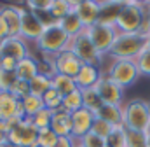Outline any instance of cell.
I'll use <instances>...</instances> for the list:
<instances>
[{
  "label": "cell",
  "instance_id": "37",
  "mask_svg": "<svg viewBox=\"0 0 150 147\" xmlns=\"http://www.w3.org/2000/svg\"><path fill=\"white\" fill-rule=\"evenodd\" d=\"M112 130H113L112 124H108L107 121H103V119H98V117H96V119H94V124H93V130H91V131H93L94 135H98L100 138H103V140H105V138H107V137L112 133Z\"/></svg>",
  "mask_w": 150,
  "mask_h": 147
},
{
  "label": "cell",
  "instance_id": "22",
  "mask_svg": "<svg viewBox=\"0 0 150 147\" xmlns=\"http://www.w3.org/2000/svg\"><path fill=\"white\" fill-rule=\"evenodd\" d=\"M94 116L98 119L107 121L112 126H119V124H122V105H108V103H103V107L98 110Z\"/></svg>",
  "mask_w": 150,
  "mask_h": 147
},
{
  "label": "cell",
  "instance_id": "23",
  "mask_svg": "<svg viewBox=\"0 0 150 147\" xmlns=\"http://www.w3.org/2000/svg\"><path fill=\"white\" fill-rule=\"evenodd\" d=\"M80 91H82V105H84V109L96 114L103 107V100L100 98V95H98V91L94 88H86V89H80Z\"/></svg>",
  "mask_w": 150,
  "mask_h": 147
},
{
  "label": "cell",
  "instance_id": "35",
  "mask_svg": "<svg viewBox=\"0 0 150 147\" xmlns=\"http://www.w3.org/2000/svg\"><path fill=\"white\" fill-rule=\"evenodd\" d=\"M58 140V135L51 130V128H45V130H40L38 131V138H37V147H52Z\"/></svg>",
  "mask_w": 150,
  "mask_h": 147
},
{
  "label": "cell",
  "instance_id": "14",
  "mask_svg": "<svg viewBox=\"0 0 150 147\" xmlns=\"http://www.w3.org/2000/svg\"><path fill=\"white\" fill-rule=\"evenodd\" d=\"M124 4H126V0H107V2H100L98 25L115 28V23L119 19V14H120Z\"/></svg>",
  "mask_w": 150,
  "mask_h": 147
},
{
  "label": "cell",
  "instance_id": "24",
  "mask_svg": "<svg viewBox=\"0 0 150 147\" xmlns=\"http://www.w3.org/2000/svg\"><path fill=\"white\" fill-rule=\"evenodd\" d=\"M19 102H21V107H23V112H25V117L26 119H32L37 112H40L42 109H45L42 96L32 95V93L28 96H25L23 100H19Z\"/></svg>",
  "mask_w": 150,
  "mask_h": 147
},
{
  "label": "cell",
  "instance_id": "7",
  "mask_svg": "<svg viewBox=\"0 0 150 147\" xmlns=\"http://www.w3.org/2000/svg\"><path fill=\"white\" fill-rule=\"evenodd\" d=\"M38 130L32 119H23L16 128L7 133V140L16 147H37Z\"/></svg>",
  "mask_w": 150,
  "mask_h": 147
},
{
  "label": "cell",
  "instance_id": "9",
  "mask_svg": "<svg viewBox=\"0 0 150 147\" xmlns=\"http://www.w3.org/2000/svg\"><path fill=\"white\" fill-rule=\"evenodd\" d=\"M94 89L98 91V95L103 100V103H108V105H122V102H124V89L120 86H117L105 72L100 77V81L96 82Z\"/></svg>",
  "mask_w": 150,
  "mask_h": 147
},
{
  "label": "cell",
  "instance_id": "1",
  "mask_svg": "<svg viewBox=\"0 0 150 147\" xmlns=\"http://www.w3.org/2000/svg\"><path fill=\"white\" fill-rule=\"evenodd\" d=\"M122 124L126 130L134 131H150V110L149 102L134 98L122 105Z\"/></svg>",
  "mask_w": 150,
  "mask_h": 147
},
{
  "label": "cell",
  "instance_id": "16",
  "mask_svg": "<svg viewBox=\"0 0 150 147\" xmlns=\"http://www.w3.org/2000/svg\"><path fill=\"white\" fill-rule=\"evenodd\" d=\"M21 11H23V7H19V5H4V7H0V18L4 19V23L9 30V37H19Z\"/></svg>",
  "mask_w": 150,
  "mask_h": 147
},
{
  "label": "cell",
  "instance_id": "32",
  "mask_svg": "<svg viewBox=\"0 0 150 147\" xmlns=\"http://www.w3.org/2000/svg\"><path fill=\"white\" fill-rule=\"evenodd\" d=\"M51 121H52V112L49 109H42L40 112H37L32 117V123L35 124V128H37L38 131L45 130V128H51Z\"/></svg>",
  "mask_w": 150,
  "mask_h": 147
},
{
  "label": "cell",
  "instance_id": "20",
  "mask_svg": "<svg viewBox=\"0 0 150 147\" xmlns=\"http://www.w3.org/2000/svg\"><path fill=\"white\" fill-rule=\"evenodd\" d=\"M16 75H18L19 81L30 82L33 77L38 75V61L32 54L26 56V58H23V60H19L18 65H16Z\"/></svg>",
  "mask_w": 150,
  "mask_h": 147
},
{
  "label": "cell",
  "instance_id": "17",
  "mask_svg": "<svg viewBox=\"0 0 150 147\" xmlns=\"http://www.w3.org/2000/svg\"><path fill=\"white\" fill-rule=\"evenodd\" d=\"M0 114L4 119H11V117H25V112L21 107V102L11 93V91H0Z\"/></svg>",
  "mask_w": 150,
  "mask_h": 147
},
{
  "label": "cell",
  "instance_id": "2",
  "mask_svg": "<svg viewBox=\"0 0 150 147\" xmlns=\"http://www.w3.org/2000/svg\"><path fill=\"white\" fill-rule=\"evenodd\" d=\"M143 23H145V2L126 0L115 23V30L120 34H140Z\"/></svg>",
  "mask_w": 150,
  "mask_h": 147
},
{
  "label": "cell",
  "instance_id": "8",
  "mask_svg": "<svg viewBox=\"0 0 150 147\" xmlns=\"http://www.w3.org/2000/svg\"><path fill=\"white\" fill-rule=\"evenodd\" d=\"M86 34L89 37V40L93 42V46L96 47V51L103 56L108 54L112 49V44L117 37V30L112 26H103V25H93L89 28H86Z\"/></svg>",
  "mask_w": 150,
  "mask_h": 147
},
{
  "label": "cell",
  "instance_id": "27",
  "mask_svg": "<svg viewBox=\"0 0 150 147\" xmlns=\"http://www.w3.org/2000/svg\"><path fill=\"white\" fill-rule=\"evenodd\" d=\"M105 147H127V135L124 124L113 126L112 133L105 138Z\"/></svg>",
  "mask_w": 150,
  "mask_h": 147
},
{
  "label": "cell",
  "instance_id": "18",
  "mask_svg": "<svg viewBox=\"0 0 150 147\" xmlns=\"http://www.w3.org/2000/svg\"><path fill=\"white\" fill-rule=\"evenodd\" d=\"M51 130L58 137H74V126H72V114L65 110H56L52 114L51 121Z\"/></svg>",
  "mask_w": 150,
  "mask_h": 147
},
{
  "label": "cell",
  "instance_id": "11",
  "mask_svg": "<svg viewBox=\"0 0 150 147\" xmlns=\"http://www.w3.org/2000/svg\"><path fill=\"white\" fill-rule=\"evenodd\" d=\"M74 12L82 21L84 28H89L98 23V14H100V2L94 0H74Z\"/></svg>",
  "mask_w": 150,
  "mask_h": 147
},
{
  "label": "cell",
  "instance_id": "6",
  "mask_svg": "<svg viewBox=\"0 0 150 147\" xmlns=\"http://www.w3.org/2000/svg\"><path fill=\"white\" fill-rule=\"evenodd\" d=\"M70 49L74 51L75 56H77L82 63H86V65H94V67L100 69L103 56L96 51V47H94L93 42L89 40V37H87V34H86V30H84L82 34L75 35L74 39L70 40Z\"/></svg>",
  "mask_w": 150,
  "mask_h": 147
},
{
  "label": "cell",
  "instance_id": "36",
  "mask_svg": "<svg viewBox=\"0 0 150 147\" xmlns=\"http://www.w3.org/2000/svg\"><path fill=\"white\" fill-rule=\"evenodd\" d=\"M16 82H18L16 72L0 70V91H12V88H14Z\"/></svg>",
  "mask_w": 150,
  "mask_h": 147
},
{
  "label": "cell",
  "instance_id": "15",
  "mask_svg": "<svg viewBox=\"0 0 150 147\" xmlns=\"http://www.w3.org/2000/svg\"><path fill=\"white\" fill-rule=\"evenodd\" d=\"M94 119L96 116L87 109H79L72 114V126H74V138L79 140L82 138L84 135H87L91 130H93V124H94Z\"/></svg>",
  "mask_w": 150,
  "mask_h": 147
},
{
  "label": "cell",
  "instance_id": "3",
  "mask_svg": "<svg viewBox=\"0 0 150 147\" xmlns=\"http://www.w3.org/2000/svg\"><path fill=\"white\" fill-rule=\"evenodd\" d=\"M147 47V39L142 34H120L117 32V37L112 44L110 56L113 60H136L138 54Z\"/></svg>",
  "mask_w": 150,
  "mask_h": 147
},
{
  "label": "cell",
  "instance_id": "44",
  "mask_svg": "<svg viewBox=\"0 0 150 147\" xmlns=\"http://www.w3.org/2000/svg\"><path fill=\"white\" fill-rule=\"evenodd\" d=\"M4 140H7V135H5V133H2V131H0V144H2V142H4Z\"/></svg>",
  "mask_w": 150,
  "mask_h": 147
},
{
  "label": "cell",
  "instance_id": "40",
  "mask_svg": "<svg viewBox=\"0 0 150 147\" xmlns=\"http://www.w3.org/2000/svg\"><path fill=\"white\" fill-rule=\"evenodd\" d=\"M52 147H77V140L74 137H58L56 144Z\"/></svg>",
  "mask_w": 150,
  "mask_h": 147
},
{
  "label": "cell",
  "instance_id": "43",
  "mask_svg": "<svg viewBox=\"0 0 150 147\" xmlns=\"http://www.w3.org/2000/svg\"><path fill=\"white\" fill-rule=\"evenodd\" d=\"M0 147H16V146H14V144H11L9 140H4V142L0 144Z\"/></svg>",
  "mask_w": 150,
  "mask_h": 147
},
{
  "label": "cell",
  "instance_id": "31",
  "mask_svg": "<svg viewBox=\"0 0 150 147\" xmlns=\"http://www.w3.org/2000/svg\"><path fill=\"white\" fill-rule=\"evenodd\" d=\"M54 54H44L42 60H37L38 61V74L40 75H45L49 79H52L56 75V65H54Z\"/></svg>",
  "mask_w": 150,
  "mask_h": 147
},
{
  "label": "cell",
  "instance_id": "48",
  "mask_svg": "<svg viewBox=\"0 0 150 147\" xmlns=\"http://www.w3.org/2000/svg\"><path fill=\"white\" fill-rule=\"evenodd\" d=\"M149 110H150V102H149Z\"/></svg>",
  "mask_w": 150,
  "mask_h": 147
},
{
  "label": "cell",
  "instance_id": "13",
  "mask_svg": "<svg viewBox=\"0 0 150 147\" xmlns=\"http://www.w3.org/2000/svg\"><path fill=\"white\" fill-rule=\"evenodd\" d=\"M0 53L2 56H7V58H14L16 61L30 56V51H28V44L25 39L21 37H7L0 42Z\"/></svg>",
  "mask_w": 150,
  "mask_h": 147
},
{
  "label": "cell",
  "instance_id": "21",
  "mask_svg": "<svg viewBox=\"0 0 150 147\" xmlns=\"http://www.w3.org/2000/svg\"><path fill=\"white\" fill-rule=\"evenodd\" d=\"M58 26L70 37V39H74L75 35H79V34H82V32L86 30L84 25H82V21L79 19V16H77L75 12H70L68 16L61 18V19L58 21Z\"/></svg>",
  "mask_w": 150,
  "mask_h": 147
},
{
  "label": "cell",
  "instance_id": "12",
  "mask_svg": "<svg viewBox=\"0 0 150 147\" xmlns=\"http://www.w3.org/2000/svg\"><path fill=\"white\" fill-rule=\"evenodd\" d=\"M42 32H44V26L35 18V14L32 11H28L26 7H23V11H21V32H19V37L25 39V40L37 42L38 37L42 35Z\"/></svg>",
  "mask_w": 150,
  "mask_h": 147
},
{
  "label": "cell",
  "instance_id": "47",
  "mask_svg": "<svg viewBox=\"0 0 150 147\" xmlns=\"http://www.w3.org/2000/svg\"><path fill=\"white\" fill-rule=\"evenodd\" d=\"M2 60H4V56H2V53H0V70H2Z\"/></svg>",
  "mask_w": 150,
  "mask_h": 147
},
{
  "label": "cell",
  "instance_id": "42",
  "mask_svg": "<svg viewBox=\"0 0 150 147\" xmlns=\"http://www.w3.org/2000/svg\"><path fill=\"white\" fill-rule=\"evenodd\" d=\"M145 19L150 26V2H145Z\"/></svg>",
  "mask_w": 150,
  "mask_h": 147
},
{
  "label": "cell",
  "instance_id": "49",
  "mask_svg": "<svg viewBox=\"0 0 150 147\" xmlns=\"http://www.w3.org/2000/svg\"><path fill=\"white\" fill-rule=\"evenodd\" d=\"M77 147H80V146H79V144H77Z\"/></svg>",
  "mask_w": 150,
  "mask_h": 147
},
{
  "label": "cell",
  "instance_id": "41",
  "mask_svg": "<svg viewBox=\"0 0 150 147\" xmlns=\"http://www.w3.org/2000/svg\"><path fill=\"white\" fill-rule=\"evenodd\" d=\"M16 65H18V61H16L14 58H7V56H4V60H2V70L16 72Z\"/></svg>",
  "mask_w": 150,
  "mask_h": 147
},
{
  "label": "cell",
  "instance_id": "46",
  "mask_svg": "<svg viewBox=\"0 0 150 147\" xmlns=\"http://www.w3.org/2000/svg\"><path fill=\"white\" fill-rule=\"evenodd\" d=\"M145 39H147V47H149V49H150V34H149V35H147V37H145Z\"/></svg>",
  "mask_w": 150,
  "mask_h": 147
},
{
  "label": "cell",
  "instance_id": "29",
  "mask_svg": "<svg viewBox=\"0 0 150 147\" xmlns=\"http://www.w3.org/2000/svg\"><path fill=\"white\" fill-rule=\"evenodd\" d=\"M42 100H44V107H45V109H49L52 114H54L56 110L61 109V103H63V95H61L59 91H56L54 88H51V89H47V91L44 93Z\"/></svg>",
  "mask_w": 150,
  "mask_h": 147
},
{
  "label": "cell",
  "instance_id": "28",
  "mask_svg": "<svg viewBox=\"0 0 150 147\" xmlns=\"http://www.w3.org/2000/svg\"><path fill=\"white\" fill-rule=\"evenodd\" d=\"M82 91L80 89H75L74 93L63 96V103H61V110L68 112V114H74L75 110L82 109Z\"/></svg>",
  "mask_w": 150,
  "mask_h": 147
},
{
  "label": "cell",
  "instance_id": "45",
  "mask_svg": "<svg viewBox=\"0 0 150 147\" xmlns=\"http://www.w3.org/2000/svg\"><path fill=\"white\" fill-rule=\"evenodd\" d=\"M147 147H150V131L147 133Z\"/></svg>",
  "mask_w": 150,
  "mask_h": 147
},
{
  "label": "cell",
  "instance_id": "5",
  "mask_svg": "<svg viewBox=\"0 0 150 147\" xmlns=\"http://www.w3.org/2000/svg\"><path fill=\"white\" fill-rule=\"evenodd\" d=\"M105 74L122 89L133 86L140 77V72H138V67H136L134 60H113L112 65L108 67V70Z\"/></svg>",
  "mask_w": 150,
  "mask_h": 147
},
{
  "label": "cell",
  "instance_id": "19",
  "mask_svg": "<svg viewBox=\"0 0 150 147\" xmlns=\"http://www.w3.org/2000/svg\"><path fill=\"white\" fill-rule=\"evenodd\" d=\"M101 75H103V72H101L98 67H94V65H86V63H84L82 69L77 74V77H75V84H77L79 89L94 88Z\"/></svg>",
  "mask_w": 150,
  "mask_h": 147
},
{
  "label": "cell",
  "instance_id": "26",
  "mask_svg": "<svg viewBox=\"0 0 150 147\" xmlns=\"http://www.w3.org/2000/svg\"><path fill=\"white\" fill-rule=\"evenodd\" d=\"M70 12H74V0H51L49 14L56 21H59L65 16H68Z\"/></svg>",
  "mask_w": 150,
  "mask_h": 147
},
{
  "label": "cell",
  "instance_id": "39",
  "mask_svg": "<svg viewBox=\"0 0 150 147\" xmlns=\"http://www.w3.org/2000/svg\"><path fill=\"white\" fill-rule=\"evenodd\" d=\"M18 100H23L25 96H28L32 91H30V82H26V81H19L18 79V82L14 84V88H12V91H11Z\"/></svg>",
  "mask_w": 150,
  "mask_h": 147
},
{
  "label": "cell",
  "instance_id": "38",
  "mask_svg": "<svg viewBox=\"0 0 150 147\" xmlns=\"http://www.w3.org/2000/svg\"><path fill=\"white\" fill-rule=\"evenodd\" d=\"M77 144L80 147H105V140L100 138L98 135H94L93 131H89L87 135H84L82 138H79Z\"/></svg>",
  "mask_w": 150,
  "mask_h": 147
},
{
  "label": "cell",
  "instance_id": "30",
  "mask_svg": "<svg viewBox=\"0 0 150 147\" xmlns=\"http://www.w3.org/2000/svg\"><path fill=\"white\" fill-rule=\"evenodd\" d=\"M51 88H52V81L49 77H45V75H40L38 74L37 77H33L30 81V91H32V95L44 96V93L47 89H51Z\"/></svg>",
  "mask_w": 150,
  "mask_h": 147
},
{
  "label": "cell",
  "instance_id": "25",
  "mask_svg": "<svg viewBox=\"0 0 150 147\" xmlns=\"http://www.w3.org/2000/svg\"><path fill=\"white\" fill-rule=\"evenodd\" d=\"M51 81H52V88H54L56 91H59L63 96H67V95L74 93L75 89H79V88H77V84H75L74 77L63 75V74H56Z\"/></svg>",
  "mask_w": 150,
  "mask_h": 147
},
{
  "label": "cell",
  "instance_id": "10",
  "mask_svg": "<svg viewBox=\"0 0 150 147\" xmlns=\"http://www.w3.org/2000/svg\"><path fill=\"white\" fill-rule=\"evenodd\" d=\"M54 65H56V74H63V75H68V77H74L75 79L84 63L75 56V53L68 47V49H65L63 53L56 54Z\"/></svg>",
  "mask_w": 150,
  "mask_h": 147
},
{
  "label": "cell",
  "instance_id": "33",
  "mask_svg": "<svg viewBox=\"0 0 150 147\" xmlns=\"http://www.w3.org/2000/svg\"><path fill=\"white\" fill-rule=\"evenodd\" d=\"M134 63H136V67H138L140 75L150 77V49L149 47H145V49L138 54V58L134 60Z\"/></svg>",
  "mask_w": 150,
  "mask_h": 147
},
{
  "label": "cell",
  "instance_id": "4",
  "mask_svg": "<svg viewBox=\"0 0 150 147\" xmlns=\"http://www.w3.org/2000/svg\"><path fill=\"white\" fill-rule=\"evenodd\" d=\"M70 40L72 39L67 35L56 23V25H52L49 28H44L42 35L38 37V40L35 44H37V49L42 51L44 54H54L56 56V54H59V53H63L65 49L70 47Z\"/></svg>",
  "mask_w": 150,
  "mask_h": 147
},
{
  "label": "cell",
  "instance_id": "34",
  "mask_svg": "<svg viewBox=\"0 0 150 147\" xmlns=\"http://www.w3.org/2000/svg\"><path fill=\"white\" fill-rule=\"evenodd\" d=\"M126 135H127V147H147V133L126 130Z\"/></svg>",
  "mask_w": 150,
  "mask_h": 147
}]
</instances>
